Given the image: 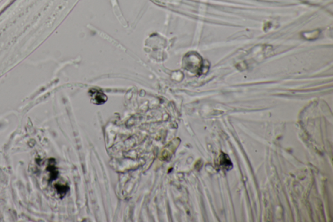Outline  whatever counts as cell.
Returning <instances> with one entry per match:
<instances>
[{
    "instance_id": "obj_1",
    "label": "cell",
    "mask_w": 333,
    "mask_h": 222,
    "mask_svg": "<svg viewBox=\"0 0 333 222\" xmlns=\"http://www.w3.org/2000/svg\"><path fill=\"white\" fill-rule=\"evenodd\" d=\"M219 166L223 169L229 170L232 169V163L228 158V156L225 153H222V152H221L220 156H219Z\"/></svg>"
}]
</instances>
